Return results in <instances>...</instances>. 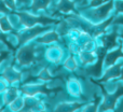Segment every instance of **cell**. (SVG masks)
<instances>
[{
    "mask_svg": "<svg viewBox=\"0 0 123 112\" xmlns=\"http://www.w3.org/2000/svg\"><path fill=\"white\" fill-rule=\"evenodd\" d=\"M19 17H22V21L28 26V27H31L34 25L35 22H40V23H52V22H55L54 19H49V18H40V19H35L34 17L29 16L27 14H24V13H16Z\"/></svg>",
    "mask_w": 123,
    "mask_h": 112,
    "instance_id": "6da1fadb",
    "label": "cell"
},
{
    "mask_svg": "<svg viewBox=\"0 0 123 112\" xmlns=\"http://www.w3.org/2000/svg\"><path fill=\"white\" fill-rule=\"evenodd\" d=\"M120 56H123V53H121L120 50H118V51H116V52H112V53L109 54L108 57H107V64H108V65H111V64L115 63L116 59Z\"/></svg>",
    "mask_w": 123,
    "mask_h": 112,
    "instance_id": "7a4b0ae2",
    "label": "cell"
},
{
    "mask_svg": "<svg viewBox=\"0 0 123 112\" xmlns=\"http://www.w3.org/2000/svg\"><path fill=\"white\" fill-rule=\"evenodd\" d=\"M112 3L113 2L112 1H110L108 4H106V6H104L103 8H100V9H98V10H96V13H97V15L100 17V18H103V17L106 15V13L108 12V10L112 6Z\"/></svg>",
    "mask_w": 123,
    "mask_h": 112,
    "instance_id": "3957f363",
    "label": "cell"
},
{
    "mask_svg": "<svg viewBox=\"0 0 123 112\" xmlns=\"http://www.w3.org/2000/svg\"><path fill=\"white\" fill-rule=\"evenodd\" d=\"M115 39H116V34L111 35V36H107L105 37V47L107 49H110L111 47H115L116 45V42H115Z\"/></svg>",
    "mask_w": 123,
    "mask_h": 112,
    "instance_id": "277c9868",
    "label": "cell"
},
{
    "mask_svg": "<svg viewBox=\"0 0 123 112\" xmlns=\"http://www.w3.org/2000/svg\"><path fill=\"white\" fill-rule=\"evenodd\" d=\"M49 1L50 0H35V3L31 6V9L32 10H37V9H40V8H44L49 3Z\"/></svg>",
    "mask_w": 123,
    "mask_h": 112,
    "instance_id": "5b68a950",
    "label": "cell"
},
{
    "mask_svg": "<svg viewBox=\"0 0 123 112\" xmlns=\"http://www.w3.org/2000/svg\"><path fill=\"white\" fill-rule=\"evenodd\" d=\"M60 9L61 11H69V10H74V6L68 0H63L60 6Z\"/></svg>",
    "mask_w": 123,
    "mask_h": 112,
    "instance_id": "8992f818",
    "label": "cell"
},
{
    "mask_svg": "<svg viewBox=\"0 0 123 112\" xmlns=\"http://www.w3.org/2000/svg\"><path fill=\"white\" fill-rule=\"evenodd\" d=\"M117 10L120 12H123V1H118L117 2Z\"/></svg>",
    "mask_w": 123,
    "mask_h": 112,
    "instance_id": "52a82bcc",
    "label": "cell"
},
{
    "mask_svg": "<svg viewBox=\"0 0 123 112\" xmlns=\"http://www.w3.org/2000/svg\"><path fill=\"white\" fill-rule=\"evenodd\" d=\"M115 22H116V23H121V24H123V17H119V18H117Z\"/></svg>",
    "mask_w": 123,
    "mask_h": 112,
    "instance_id": "ba28073f",
    "label": "cell"
},
{
    "mask_svg": "<svg viewBox=\"0 0 123 112\" xmlns=\"http://www.w3.org/2000/svg\"><path fill=\"white\" fill-rule=\"evenodd\" d=\"M18 1H23V2H26L27 0H18Z\"/></svg>",
    "mask_w": 123,
    "mask_h": 112,
    "instance_id": "9c48e42d",
    "label": "cell"
},
{
    "mask_svg": "<svg viewBox=\"0 0 123 112\" xmlns=\"http://www.w3.org/2000/svg\"><path fill=\"white\" fill-rule=\"evenodd\" d=\"M121 74H122V79H123V70H121Z\"/></svg>",
    "mask_w": 123,
    "mask_h": 112,
    "instance_id": "30bf717a",
    "label": "cell"
}]
</instances>
